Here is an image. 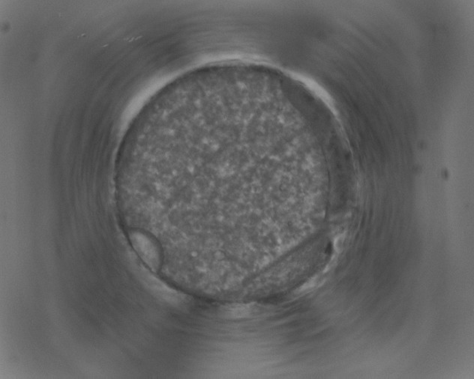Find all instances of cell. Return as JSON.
Returning <instances> with one entry per match:
<instances>
[{
	"label": "cell",
	"mask_w": 474,
	"mask_h": 379,
	"mask_svg": "<svg viewBox=\"0 0 474 379\" xmlns=\"http://www.w3.org/2000/svg\"><path fill=\"white\" fill-rule=\"evenodd\" d=\"M132 245L152 270L157 272L161 262V255L157 244L153 239L140 231H132L130 233Z\"/></svg>",
	"instance_id": "1"
},
{
	"label": "cell",
	"mask_w": 474,
	"mask_h": 379,
	"mask_svg": "<svg viewBox=\"0 0 474 379\" xmlns=\"http://www.w3.org/2000/svg\"><path fill=\"white\" fill-rule=\"evenodd\" d=\"M144 281L146 285V287L154 295L170 304L180 305L185 300V297L182 293L168 287L167 284L153 276H146Z\"/></svg>",
	"instance_id": "2"
},
{
	"label": "cell",
	"mask_w": 474,
	"mask_h": 379,
	"mask_svg": "<svg viewBox=\"0 0 474 379\" xmlns=\"http://www.w3.org/2000/svg\"><path fill=\"white\" fill-rule=\"evenodd\" d=\"M252 311V309L250 306L239 305L228 308L226 310V315L231 318L240 319L250 315Z\"/></svg>",
	"instance_id": "3"
}]
</instances>
